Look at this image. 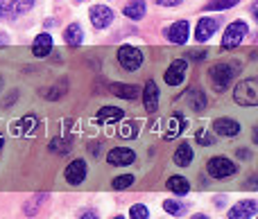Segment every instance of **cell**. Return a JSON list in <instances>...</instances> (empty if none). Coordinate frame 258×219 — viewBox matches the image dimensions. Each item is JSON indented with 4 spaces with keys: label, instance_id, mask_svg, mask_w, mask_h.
<instances>
[{
    "label": "cell",
    "instance_id": "33",
    "mask_svg": "<svg viewBox=\"0 0 258 219\" xmlns=\"http://www.w3.org/2000/svg\"><path fill=\"white\" fill-rule=\"evenodd\" d=\"M122 136H125V138H129V136H136V127H125V129H122Z\"/></svg>",
    "mask_w": 258,
    "mask_h": 219
},
{
    "label": "cell",
    "instance_id": "37",
    "mask_svg": "<svg viewBox=\"0 0 258 219\" xmlns=\"http://www.w3.org/2000/svg\"><path fill=\"white\" fill-rule=\"evenodd\" d=\"M0 43H7V36L5 34H0Z\"/></svg>",
    "mask_w": 258,
    "mask_h": 219
},
{
    "label": "cell",
    "instance_id": "38",
    "mask_svg": "<svg viewBox=\"0 0 258 219\" xmlns=\"http://www.w3.org/2000/svg\"><path fill=\"white\" fill-rule=\"evenodd\" d=\"M192 219H209V217H204V215H195Z\"/></svg>",
    "mask_w": 258,
    "mask_h": 219
},
{
    "label": "cell",
    "instance_id": "5",
    "mask_svg": "<svg viewBox=\"0 0 258 219\" xmlns=\"http://www.w3.org/2000/svg\"><path fill=\"white\" fill-rule=\"evenodd\" d=\"M118 61H120V66L125 68V70H138L143 63V54L138 48H132V45H122L120 50H118Z\"/></svg>",
    "mask_w": 258,
    "mask_h": 219
},
{
    "label": "cell",
    "instance_id": "22",
    "mask_svg": "<svg viewBox=\"0 0 258 219\" xmlns=\"http://www.w3.org/2000/svg\"><path fill=\"white\" fill-rule=\"evenodd\" d=\"M125 16L132 21H141L145 16V0H132L125 7Z\"/></svg>",
    "mask_w": 258,
    "mask_h": 219
},
{
    "label": "cell",
    "instance_id": "4",
    "mask_svg": "<svg viewBox=\"0 0 258 219\" xmlns=\"http://www.w3.org/2000/svg\"><path fill=\"white\" fill-rule=\"evenodd\" d=\"M206 170H209V174L213 179H231L236 174V163H231L224 156H213L209 161V165H206Z\"/></svg>",
    "mask_w": 258,
    "mask_h": 219
},
{
    "label": "cell",
    "instance_id": "24",
    "mask_svg": "<svg viewBox=\"0 0 258 219\" xmlns=\"http://www.w3.org/2000/svg\"><path fill=\"white\" fill-rule=\"evenodd\" d=\"M45 201V194H34V197L30 199V201L25 203V206H23V210H25V215H36V208L41 206V203Z\"/></svg>",
    "mask_w": 258,
    "mask_h": 219
},
{
    "label": "cell",
    "instance_id": "40",
    "mask_svg": "<svg viewBox=\"0 0 258 219\" xmlns=\"http://www.w3.org/2000/svg\"><path fill=\"white\" fill-rule=\"evenodd\" d=\"M3 145H5V140H0V149H3Z\"/></svg>",
    "mask_w": 258,
    "mask_h": 219
},
{
    "label": "cell",
    "instance_id": "32",
    "mask_svg": "<svg viewBox=\"0 0 258 219\" xmlns=\"http://www.w3.org/2000/svg\"><path fill=\"white\" fill-rule=\"evenodd\" d=\"M154 3L161 7H177V5H181V0H154Z\"/></svg>",
    "mask_w": 258,
    "mask_h": 219
},
{
    "label": "cell",
    "instance_id": "6",
    "mask_svg": "<svg viewBox=\"0 0 258 219\" xmlns=\"http://www.w3.org/2000/svg\"><path fill=\"white\" fill-rule=\"evenodd\" d=\"M34 5V0H0V16L16 18L18 14H27Z\"/></svg>",
    "mask_w": 258,
    "mask_h": 219
},
{
    "label": "cell",
    "instance_id": "25",
    "mask_svg": "<svg viewBox=\"0 0 258 219\" xmlns=\"http://www.w3.org/2000/svg\"><path fill=\"white\" fill-rule=\"evenodd\" d=\"M163 208H165V212H170V215H174V217H181L183 212H186V206L179 201H172V199L163 201Z\"/></svg>",
    "mask_w": 258,
    "mask_h": 219
},
{
    "label": "cell",
    "instance_id": "10",
    "mask_svg": "<svg viewBox=\"0 0 258 219\" xmlns=\"http://www.w3.org/2000/svg\"><path fill=\"white\" fill-rule=\"evenodd\" d=\"M63 176H66V181L71 185H80L82 181L86 179V163L82 161V158H77V161H73L71 165L66 167V172H63Z\"/></svg>",
    "mask_w": 258,
    "mask_h": 219
},
{
    "label": "cell",
    "instance_id": "15",
    "mask_svg": "<svg viewBox=\"0 0 258 219\" xmlns=\"http://www.w3.org/2000/svg\"><path fill=\"white\" fill-rule=\"evenodd\" d=\"M143 102H145V108L150 113H154L159 108V86L154 81H147L145 90H143Z\"/></svg>",
    "mask_w": 258,
    "mask_h": 219
},
{
    "label": "cell",
    "instance_id": "29",
    "mask_svg": "<svg viewBox=\"0 0 258 219\" xmlns=\"http://www.w3.org/2000/svg\"><path fill=\"white\" fill-rule=\"evenodd\" d=\"M132 183H134V176L132 174H120V176H116V179H113V188H116V190H125Z\"/></svg>",
    "mask_w": 258,
    "mask_h": 219
},
{
    "label": "cell",
    "instance_id": "18",
    "mask_svg": "<svg viewBox=\"0 0 258 219\" xmlns=\"http://www.w3.org/2000/svg\"><path fill=\"white\" fill-rule=\"evenodd\" d=\"M63 39H66L68 45H73V48H77V45L84 41V34H82V27L80 23H73V25L66 27V32H63Z\"/></svg>",
    "mask_w": 258,
    "mask_h": 219
},
{
    "label": "cell",
    "instance_id": "21",
    "mask_svg": "<svg viewBox=\"0 0 258 219\" xmlns=\"http://www.w3.org/2000/svg\"><path fill=\"white\" fill-rule=\"evenodd\" d=\"M122 108H118V106H102L98 111V120L100 122H118V120H122Z\"/></svg>",
    "mask_w": 258,
    "mask_h": 219
},
{
    "label": "cell",
    "instance_id": "23",
    "mask_svg": "<svg viewBox=\"0 0 258 219\" xmlns=\"http://www.w3.org/2000/svg\"><path fill=\"white\" fill-rule=\"evenodd\" d=\"M168 188L172 190L174 194H188L190 183L186 181V176H170V179H168Z\"/></svg>",
    "mask_w": 258,
    "mask_h": 219
},
{
    "label": "cell",
    "instance_id": "26",
    "mask_svg": "<svg viewBox=\"0 0 258 219\" xmlns=\"http://www.w3.org/2000/svg\"><path fill=\"white\" fill-rule=\"evenodd\" d=\"M168 125H170V129L168 131H165V140H172V138H177V136H179V131H181V118H179V116H174L172 118V120H170L168 122Z\"/></svg>",
    "mask_w": 258,
    "mask_h": 219
},
{
    "label": "cell",
    "instance_id": "34",
    "mask_svg": "<svg viewBox=\"0 0 258 219\" xmlns=\"http://www.w3.org/2000/svg\"><path fill=\"white\" fill-rule=\"evenodd\" d=\"M23 122H25V131H27V129H32V127H34V116H27Z\"/></svg>",
    "mask_w": 258,
    "mask_h": 219
},
{
    "label": "cell",
    "instance_id": "31",
    "mask_svg": "<svg viewBox=\"0 0 258 219\" xmlns=\"http://www.w3.org/2000/svg\"><path fill=\"white\" fill-rule=\"evenodd\" d=\"M63 93H66V81H61V84H57V88H52V90H50V93H48V97H50V99H57L59 95H63Z\"/></svg>",
    "mask_w": 258,
    "mask_h": 219
},
{
    "label": "cell",
    "instance_id": "2",
    "mask_svg": "<svg viewBox=\"0 0 258 219\" xmlns=\"http://www.w3.org/2000/svg\"><path fill=\"white\" fill-rule=\"evenodd\" d=\"M233 99L240 106H256L258 104V81L256 79H245L236 86L233 90Z\"/></svg>",
    "mask_w": 258,
    "mask_h": 219
},
{
    "label": "cell",
    "instance_id": "1",
    "mask_svg": "<svg viewBox=\"0 0 258 219\" xmlns=\"http://www.w3.org/2000/svg\"><path fill=\"white\" fill-rule=\"evenodd\" d=\"M236 70L238 68L233 63H215L213 68L209 70V79L213 84L215 90H227L231 79L236 77Z\"/></svg>",
    "mask_w": 258,
    "mask_h": 219
},
{
    "label": "cell",
    "instance_id": "17",
    "mask_svg": "<svg viewBox=\"0 0 258 219\" xmlns=\"http://www.w3.org/2000/svg\"><path fill=\"white\" fill-rule=\"evenodd\" d=\"M111 93L118 95V97H122V99H134V97H138L141 88H138V86H134V84H113L111 86Z\"/></svg>",
    "mask_w": 258,
    "mask_h": 219
},
{
    "label": "cell",
    "instance_id": "42",
    "mask_svg": "<svg viewBox=\"0 0 258 219\" xmlns=\"http://www.w3.org/2000/svg\"><path fill=\"white\" fill-rule=\"evenodd\" d=\"M77 3H84V0H77Z\"/></svg>",
    "mask_w": 258,
    "mask_h": 219
},
{
    "label": "cell",
    "instance_id": "11",
    "mask_svg": "<svg viewBox=\"0 0 258 219\" xmlns=\"http://www.w3.org/2000/svg\"><path fill=\"white\" fill-rule=\"evenodd\" d=\"M256 210H258V206L254 199H245V201L236 203V206L229 210V219H251L256 215Z\"/></svg>",
    "mask_w": 258,
    "mask_h": 219
},
{
    "label": "cell",
    "instance_id": "39",
    "mask_svg": "<svg viewBox=\"0 0 258 219\" xmlns=\"http://www.w3.org/2000/svg\"><path fill=\"white\" fill-rule=\"evenodd\" d=\"M3 86H5V81H3V77H0V90H3Z\"/></svg>",
    "mask_w": 258,
    "mask_h": 219
},
{
    "label": "cell",
    "instance_id": "8",
    "mask_svg": "<svg viewBox=\"0 0 258 219\" xmlns=\"http://www.w3.org/2000/svg\"><path fill=\"white\" fill-rule=\"evenodd\" d=\"M91 23L95 30H104L113 23V12L104 5H95V7H91Z\"/></svg>",
    "mask_w": 258,
    "mask_h": 219
},
{
    "label": "cell",
    "instance_id": "19",
    "mask_svg": "<svg viewBox=\"0 0 258 219\" xmlns=\"http://www.w3.org/2000/svg\"><path fill=\"white\" fill-rule=\"evenodd\" d=\"M174 163H177L179 167H188L192 163V147L190 145H179L177 152H174Z\"/></svg>",
    "mask_w": 258,
    "mask_h": 219
},
{
    "label": "cell",
    "instance_id": "27",
    "mask_svg": "<svg viewBox=\"0 0 258 219\" xmlns=\"http://www.w3.org/2000/svg\"><path fill=\"white\" fill-rule=\"evenodd\" d=\"M238 3H240V0H211V3L206 5V9H209V12H215V9H231V7H236Z\"/></svg>",
    "mask_w": 258,
    "mask_h": 219
},
{
    "label": "cell",
    "instance_id": "30",
    "mask_svg": "<svg viewBox=\"0 0 258 219\" xmlns=\"http://www.w3.org/2000/svg\"><path fill=\"white\" fill-rule=\"evenodd\" d=\"M197 143H200V145H206V147H209V145H213L215 140L211 138L209 131H197Z\"/></svg>",
    "mask_w": 258,
    "mask_h": 219
},
{
    "label": "cell",
    "instance_id": "35",
    "mask_svg": "<svg viewBox=\"0 0 258 219\" xmlns=\"http://www.w3.org/2000/svg\"><path fill=\"white\" fill-rule=\"evenodd\" d=\"M82 219H100V217L95 215V212H84V215H82Z\"/></svg>",
    "mask_w": 258,
    "mask_h": 219
},
{
    "label": "cell",
    "instance_id": "7",
    "mask_svg": "<svg viewBox=\"0 0 258 219\" xmlns=\"http://www.w3.org/2000/svg\"><path fill=\"white\" fill-rule=\"evenodd\" d=\"M186 68H188V63L183 61V59L172 61V63H170V68L165 70V75H163L165 84H168V86H179L183 79H186Z\"/></svg>",
    "mask_w": 258,
    "mask_h": 219
},
{
    "label": "cell",
    "instance_id": "13",
    "mask_svg": "<svg viewBox=\"0 0 258 219\" xmlns=\"http://www.w3.org/2000/svg\"><path fill=\"white\" fill-rule=\"evenodd\" d=\"M213 131L218 136H238L240 134V122H236L233 118H220L213 122Z\"/></svg>",
    "mask_w": 258,
    "mask_h": 219
},
{
    "label": "cell",
    "instance_id": "3",
    "mask_svg": "<svg viewBox=\"0 0 258 219\" xmlns=\"http://www.w3.org/2000/svg\"><path fill=\"white\" fill-rule=\"evenodd\" d=\"M247 23L245 21H233L231 25L227 27V32H224L222 36V48L224 50H231V48H238V45L242 43V39L247 36Z\"/></svg>",
    "mask_w": 258,
    "mask_h": 219
},
{
    "label": "cell",
    "instance_id": "41",
    "mask_svg": "<svg viewBox=\"0 0 258 219\" xmlns=\"http://www.w3.org/2000/svg\"><path fill=\"white\" fill-rule=\"evenodd\" d=\"M113 219H125V217H113Z\"/></svg>",
    "mask_w": 258,
    "mask_h": 219
},
{
    "label": "cell",
    "instance_id": "14",
    "mask_svg": "<svg viewBox=\"0 0 258 219\" xmlns=\"http://www.w3.org/2000/svg\"><path fill=\"white\" fill-rule=\"evenodd\" d=\"M215 30H218V21H215V18H202V21L197 23L195 39L200 41V43H204V41H209L211 36L215 34Z\"/></svg>",
    "mask_w": 258,
    "mask_h": 219
},
{
    "label": "cell",
    "instance_id": "36",
    "mask_svg": "<svg viewBox=\"0 0 258 219\" xmlns=\"http://www.w3.org/2000/svg\"><path fill=\"white\" fill-rule=\"evenodd\" d=\"M238 156H242V158H249V152H247V149H238Z\"/></svg>",
    "mask_w": 258,
    "mask_h": 219
},
{
    "label": "cell",
    "instance_id": "20",
    "mask_svg": "<svg viewBox=\"0 0 258 219\" xmlns=\"http://www.w3.org/2000/svg\"><path fill=\"white\" fill-rule=\"evenodd\" d=\"M186 97H188V104H190L192 111H204V106H206V95H204V90L190 88Z\"/></svg>",
    "mask_w": 258,
    "mask_h": 219
},
{
    "label": "cell",
    "instance_id": "12",
    "mask_svg": "<svg viewBox=\"0 0 258 219\" xmlns=\"http://www.w3.org/2000/svg\"><path fill=\"white\" fill-rule=\"evenodd\" d=\"M107 161L111 163V165H132L134 161H136V154L132 152V149H127V147H116V149H111L109 152V156H107Z\"/></svg>",
    "mask_w": 258,
    "mask_h": 219
},
{
    "label": "cell",
    "instance_id": "16",
    "mask_svg": "<svg viewBox=\"0 0 258 219\" xmlns=\"http://www.w3.org/2000/svg\"><path fill=\"white\" fill-rule=\"evenodd\" d=\"M50 50H52V36H50L48 32H41V34L34 39L32 52H34V57H48Z\"/></svg>",
    "mask_w": 258,
    "mask_h": 219
},
{
    "label": "cell",
    "instance_id": "28",
    "mask_svg": "<svg viewBox=\"0 0 258 219\" xmlns=\"http://www.w3.org/2000/svg\"><path fill=\"white\" fill-rule=\"evenodd\" d=\"M129 217L132 219H147L150 212H147V208L143 206V203H134V206L129 208Z\"/></svg>",
    "mask_w": 258,
    "mask_h": 219
},
{
    "label": "cell",
    "instance_id": "9",
    "mask_svg": "<svg viewBox=\"0 0 258 219\" xmlns=\"http://www.w3.org/2000/svg\"><path fill=\"white\" fill-rule=\"evenodd\" d=\"M188 32H190V25H188V21H177L172 23V25L168 27V32H165V36H168L170 43H186L188 41Z\"/></svg>",
    "mask_w": 258,
    "mask_h": 219
}]
</instances>
